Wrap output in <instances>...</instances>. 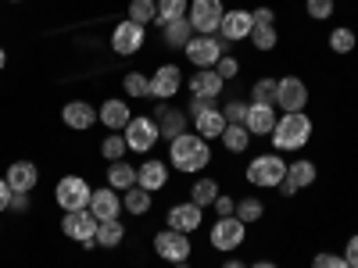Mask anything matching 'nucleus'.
Masks as SVG:
<instances>
[{
  "instance_id": "1",
  "label": "nucleus",
  "mask_w": 358,
  "mask_h": 268,
  "mask_svg": "<svg viewBox=\"0 0 358 268\" xmlns=\"http://www.w3.org/2000/svg\"><path fill=\"white\" fill-rule=\"evenodd\" d=\"M169 165L176 172H183V175H197V172H204L208 165H212V143L187 129L183 136L169 140Z\"/></svg>"
},
{
  "instance_id": "2",
  "label": "nucleus",
  "mask_w": 358,
  "mask_h": 268,
  "mask_svg": "<svg viewBox=\"0 0 358 268\" xmlns=\"http://www.w3.org/2000/svg\"><path fill=\"white\" fill-rule=\"evenodd\" d=\"M312 118L305 111H294V114H280V122L273 129V147L283 154H294V151H301V147L312 140Z\"/></svg>"
},
{
  "instance_id": "3",
  "label": "nucleus",
  "mask_w": 358,
  "mask_h": 268,
  "mask_svg": "<svg viewBox=\"0 0 358 268\" xmlns=\"http://www.w3.org/2000/svg\"><path fill=\"white\" fill-rule=\"evenodd\" d=\"M187 114H190V126H194V133L201 136V140H219L222 133H226V114H222V107L215 104V100H204V97H190V104H187Z\"/></svg>"
},
{
  "instance_id": "4",
  "label": "nucleus",
  "mask_w": 358,
  "mask_h": 268,
  "mask_svg": "<svg viewBox=\"0 0 358 268\" xmlns=\"http://www.w3.org/2000/svg\"><path fill=\"white\" fill-rule=\"evenodd\" d=\"M244 175H248V183L258 186V190H280V183L287 179V161L280 154H258V158H251Z\"/></svg>"
},
{
  "instance_id": "5",
  "label": "nucleus",
  "mask_w": 358,
  "mask_h": 268,
  "mask_svg": "<svg viewBox=\"0 0 358 268\" xmlns=\"http://www.w3.org/2000/svg\"><path fill=\"white\" fill-rule=\"evenodd\" d=\"M90 197H94V186L83 175H65L54 186V200L62 211H83V207H90Z\"/></svg>"
},
{
  "instance_id": "6",
  "label": "nucleus",
  "mask_w": 358,
  "mask_h": 268,
  "mask_svg": "<svg viewBox=\"0 0 358 268\" xmlns=\"http://www.w3.org/2000/svg\"><path fill=\"white\" fill-rule=\"evenodd\" d=\"M62 232L69 236V240H76L83 251H94L97 247V218H94L90 207H83V211H65Z\"/></svg>"
},
{
  "instance_id": "7",
  "label": "nucleus",
  "mask_w": 358,
  "mask_h": 268,
  "mask_svg": "<svg viewBox=\"0 0 358 268\" xmlns=\"http://www.w3.org/2000/svg\"><path fill=\"white\" fill-rule=\"evenodd\" d=\"M222 15H226L222 0H190V11H187L197 36H219Z\"/></svg>"
},
{
  "instance_id": "8",
  "label": "nucleus",
  "mask_w": 358,
  "mask_h": 268,
  "mask_svg": "<svg viewBox=\"0 0 358 268\" xmlns=\"http://www.w3.org/2000/svg\"><path fill=\"white\" fill-rule=\"evenodd\" d=\"M122 136H126V143H129V151H133V154H151V151H155V143L162 140L158 122H155V118H147V114H133V118H129V126L122 129Z\"/></svg>"
},
{
  "instance_id": "9",
  "label": "nucleus",
  "mask_w": 358,
  "mask_h": 268,
  "mask_svg": "<svg viewBox=\"0 0 358 268\" xmlns=\"http://www.w3.org/2000/svg\"><path fill=\"white\" fill-rule=\"evenodd\" d=\"M155 254L162 258V261H169V265H179V261H190V254H194V247H190V236L187 232H176V229H162V232H155Z\"/></svg>"
},
{
  "instance_id": "10",
  "label": "nucleus",
  "mask_w": 358,
  "mask_h": 268,
  "mask_svg": "<svg viewBox=\"0 0 358 268\" xmlns=\"http://www.w3.org/2000/svg\"><path fill=\"white\" fill-rule=\"evenodd\" d=\"M183 50H187V61H190L194 68H215V65H219V57L229 54L226 43H222L219 36H194Z\"/></svg>"
},
{
  "instance_id": "11",
  "label": "nucleus",
  "mask_w": 358,
  "mask_h": 268,
  "mask_svg": "<svg viewBox=\"0 0 358 268\" xmlns=\"http://www.w3.org/2000/svg\"><path fill=\"white\" fill-rule=\"evenodd\" d=\"M208 240H212L215 251H236L244 240H248V225L236 218V215H226V218H215L212 232H208Z\"/></svg>"
},
{
  "instance_id": "12",
  "label": "nucleus",
  "mask_w": 358,
  "mask_h": 268,
  "mask_svg": "<svg viewBox=\"0 0 358 268\" xmlns=\"http://www.w3.org/2000/svg\"><path fill=\"white\" fill-rule=\"evenodd\" d=\"M143 40H147V29L143 25H136V22H118L115 29H111V50L118 54V57H133V54H140L143 50Z\"/></svg>"
},
{
  "instance_id": "13",
  "label": "nucleus",
  "mask_w": 358,
  "mask_h": 268,
  "mask_svg": "<svg viewBox=\"0 0 358 268\" xmlns=\"http://www.w3.org/2000/svg\"><path fill=\"white\" fill-rule=\"evenodd\" d=\"M255 15V25H251V43H255V50H273L276 43H280V33H276V11L273 8H258V11H251Z\"/></svg>"
},
{
  "instance_id": "14",
  "label": "nucleus",
  "mask_w": 358,
  "mask_h": 268,
  "mask_svg": "<svg viewBox=\"0 0 358 268\" xmlns=\"http://www.w3.org/2000/svg\"><path fill=\"white\" fill-rule=\"evenodd\" d=\"M276 107H283V114L305 111L308 107V86H305V79L283 75L280 79V89H276Z\"/></svg>"
},
{
  "instance_id": "15",
  "label": "nucleus",
  "mask_w": 358,
  "mask_h": 268,
  "mask_svg": "<svg viewBox=\"0 0 358 268\" xmlns=\"http://www.w3.org/2000/svg\"><path fill=\"white\" fill-rule=\"evenodd\" d=\"M155 122H158V133L162 140H176V136H183L190 129V114L183 107H172L169 100H158L155 107Z\"/></svg>"
},
{
  "instance_id": "16",
  "label": "nucleus",
  "mask_w": 358,
  "mask_h": 268,
  "mask_svg": "<svg viewBox=\"0 0 358 268\" xmlns=\"http://www.w3.org/2000/svg\"><path fill=\"white\" fill-rule=\"evenodd\" d=\"M251 25H255V15L244 11V8H233L222 15V25H219V40L222 43H241L251 36Z\"/></svg>"
},
{
  "instance_id": "17",
  "label": "nucleus",
  "mask_w": 358,
  "mask_h": 268,
  "mask_svg": "<svg viewBox=\"0 0 358 268\" xmlns=\"http://www.w3.org/2000/svg\"><path fill=\"white\" fill-rule=\"evenodd\" d=\"M183 82H187V75L179 72V65H158L155 75H151V97L155 100H172Z\"/></svg>"
},
{
  "instance_id": "18",
  "label": "nucleus",
  "mask_w": 358,
  "mask_h": 268,
  "mask_svg": "<svg viewBox=\"0 0 358 268\" xmlns=\"http://www.w3.org/2000/svg\"><path fill=\"white\" fill-rule=\"evenodd\" d=\"M187 89H190V97L219 100V97H222V89H226V79H222L215 68H197V72L187 79Z\"/></svg>"
},
{
  "instance_id": "19",
  "label": "nucleus",
  "mask_w": 358,
  "mask_h": 268,
  "mask_svg": "<svg viewBox=\"0 0 358 268\" xmlns=\"http://www.w3.org/2000/svg\"><path fill=\"white\" fill-rule=\"evenodd\" d=\"M165 222H169V229L187 232V236H190V232H197V229H201V222H204V207H197L194 200H183V204L169 207Z\"/></svg>"
},
{
  "instance_id": "20",
  "label": "nucleus",
  "mask_w": 358,
  "mask_h": 268,
  "mask_svg": "<svg viewBox=\"0 0 358 268\" xmlns=\"http://www.w3.org/2000/svg\"><path fill=\"white\" fill-rule=\"evenodd\" d=\"M129 118H133V111H129V104H126L122 97H108V100L97 107V122H101L108 133H122V129L129 126Z\"/></svg>"
},
{
  "instance_id": "21",
  "label": "nucleus",
  "mask_w": 358,
  "mask_h": 268,
  "mask_svg": "<svg viewBox=\"0 0 358 268\" xmlns=\"http://www.w3.org/2000/svg\"><path fill=\"white\" fill-rule=\"evenodd\" d=\"M136 186H143L147 193H158L169 186V161H158V158H147L136 165Z\"/></svg>"
},
{
  "instance_id": "22",
  "label": "nucleus",
  "mask_w": 358,
  "mask_h": 268,
  "mask_svg": "<svg viewBox=\"0 0 358 268\" xmlns=\"http://www.w3.org/2000/svg\"><path fill=\"white\" fill-rule=\"evenodd\" d=\"M90 211H94L97 222H115L118 215H122V197H118V190H111V186H101V190H94V197H90Z\"/></svg>"
},
{
  "instance_id": "23",
  "label": "nucleus",
  "mask_w": 358,
  "mask_h": 268,
  "mask_svg": "<svg viewBox=\"0 0 358 268\" xmlns=\"http://www.w3.org/2000/svg\"><path fill=\"white\" fill-rule=\"evenodd\" d=\"M62 122L76 133H86V129H94L97 126V107L90 104V100H69L62 107Z\"/></svg>"
},
{
  "instance_id": "24",
  "label": "nucleus",
  "mask_w": 358,
  "mask_h": 268,
  "mask_svg": "<svg viewBox=\"0 0 358 268\" xmlns=\"http://www.w3.org/2000/svg\"><path fill=\"white\" fill-rule=\"evenodd\" d=\"M315 183V161H290L287 165V179L280 183V193L283 197H294L297 190H305V186H312Z\"/></svg>"
},
{
  "instance_id": "25",
  "label": "nucleus",
  "mask_w": 358,
  "mask_h": 268,
  "mask_svg": "<svg viewBox=\"0 0 358 268\" xmlns=\"http://www.w3.org/2000/svg\"><path fill=\"white\" fill-rule=\"evenodd\" d=\"M280 122V114H276V104H251L248 107V118H244V126L251 136H273Z\"/></svg>"
},
{
  "instance_id": "26",
  "label": "nucleus",
  "mask_w": 358,
  "mask_h": 268,
  "mask_svg": "<svg viewBox=\"0 0 358 268\" xmlns=\"http://www.w3.org/2000/svg\"><path fill=\"white\" fill-rule=\"evenodd\" d=\"M4 179H8L11 193H33L36 183H40V168L33 161H15V165H8V175Z\"/></svg>"
},
{
  "instance_id": "27",
  "label": "nucleus",
  "mask_w": 358,
  "mask_h": 268,
  "mask_svg": "<svg viewBox=\"0 0 358 268\" xmlns=\"http://www.w3.org/2000/svg\"><path fill=\"white\" fill-rule=\"evenodd\" d=\"M194 36H197V33H194L190 18H179V22H169V25H162V40H165V47H172V50H183V47H187Z\"/></svg>"
},
{
  "instance_id": "28",
  "label": "nucleus",
  "mask_w": 358,
  "mask_h": 268,
  "mask_svg": "<svg viewBox=\"0 0 358 268\" xmlns=\"http://www.w3.org/2000/svg\"><path fill=\"white\" fill-rule=\"evenodd\" d=\"M108 186L118 190V193L133 190V186H136V165H129V161H111V165H108Z\"/></svg>"
},
{
  "instance_id": "29",
  "label": "nucleus",
  "mask_w": 358,
  "mask_h": 268,
  "mask_svg": "<svg viewBox=\"0 0 358 268\" xmlns=\"http://www.w3.org/2000/svg\"><path fill=\"white\" fill-rule=\"evenodd\" d=\"M151 204H155V193H147L143 186H133V190L122 193V211H129V215H136V218L151 211Z\"/></svg>"
},
{
  "instance_id": "30",
  "label": "nucleus",
  "mask_w": 358,
  "mask_h": 268,
  "mask_svg": "<svg viewBox=\"0 0 358 268\" xmlns=\"http://www.w3.org/2000/svg\"><path fill=\"white\" fill-rule=\"evenodd\" d=\"M122 240H126V225L118 218L115 222H97V247L101 251H115Z\"/></svg>"
},
{
  "instance_id": "31",
  "label": "nucleus",
  "mask_w": 358,
  "mask_h": 268,
  "mask_svg": "<svg viewBox=\"0 0 358 268\" xmlns=\"http://www.w3.org/2000/svg\"><path fill=\"white\" fill-rule=\"evenodd\" d=\"M129 22L136 25H158V0H129Z\"/></svg>"
},
{
  "instance_id": "32",
  "label": "nucleus",
  "mask_w": 358,
  "mask_h": 268,
  "mask_svg": "<svg viewBox=\"0 0 358 268\" xmlns=\"http://www.w3.org/2000/svg\"><path fill=\"white\" fill-rule=\"evenodd\" d=\"M219 140H222V147H226L229 154H244L255 136L248 133V126H226V133H222Z\"/></svg>"
},
{
  "instance_id": "33",
  "label": "nucleus",
  "mask_w": 358,
  "mask_h": 268,
  "mask_svg": "<svg viewBox=\"0 0 358 268\" xmlns=\"http://www.w3.org/2000/svg\"><path fill=\"white\" fill-rule=\"evenodd\" d=\"M219 193H222V190H219V183H215L212 175H204V179H197V183H194V190H190V200H194L197 207H212Z\"/></svg>"
},
{
  "instance_id": "34",
  "label": "nucleus",
  "mask_w": 358,
  "mask_h": 268,
  "mask_svg": "<svg viewBox=\"0 0 358 268\" xmlns=\"http://www.w3.org/2000/svg\"><path fill=\"white\" fill-rule=\"evenodd\" d=\"M122 89H126L129 100L151 97V75H143V72H126V75H122Z\"/></svg>"
},
{
  "instance_id": "35",
  "label": "nucleus",
  "mask_w": 358,
  "mask_h": 268,
  "mask_svg": "<svg viewBox=\"0 0 358 268\" xmlns=\"http://www.w3.org/2000/svg\"><path fill=\"white\" fill-rule=\"evenodd\" d=\"M126 154H129V143H126L122 133H111V136L101 140V158H104L108 165H111V161H126Z\"/></svg>"
},
{
  "instance_id": "36",
  "label": "nucleus",
  "mask_w": 358,
  "mask_h": 268,
  "mask_svg": "<svg viewBox=\"0 0 358 268\" xmlns=\"http://www.w3.org/2000/svg\"><path fill=\"white\" fill-rule=\"evenodd\" d=\"M276 89H280V79H273V75L255 79V86H251V104H276Z\"/></svg>"
},
{
  "instance_id": "37",
  "label": "nucleus",
  "mask_w": 358,
  "mask_h": 268,
  "mask_svg": "<svg viewBox=\"0 0 358 268\" xmlns=\"http://www.w3.org/2000/svg\"><path fill=\"white\" fill-rule=\"evenodd\" d=\"M187 11H190V0H158V25L187 18Z\"/></svg>"
},
{
  "instance_id": "38",
  "label": "nucleus",
  "mask_w": 358,
  "mask_h": 268,
  "mask_svg": "<svg viewBox=\"0 0 358 268\" xmlns=\"http://www.w3.org/2000/svg\"><path fill=\"white\" fill-rule=\"evenodd\" d=\"M236 218H241L244 225L262 222V218H265V204H262L258 197H241V200H236Z\"/></svg>"
},
{
  "instance_id": "39",
  "label": "nucleus",
  "mask_w": 358,
  "mask_h": 268,
  "mask_svg": "<svg viewBox=\"0 0 358 268\" xmlns=\"http://www.w3.org/2000/svg\"><path fill=\"white\" fill-rule=\"evenodd\" d=\"M355 47H358L355 29H348V25H337L334 33H330V50H334V54H351Z\"/></svg>"
},
{
  "instance_id": "40",
  "label": "nucleus",
  "mask_w": 358,
  "mask_h": 268,
  "mask_svg": "<svg viewBox=\"0 0 358 268\" xmlns=\"http://www.w3.org/2000/svg\"><path fill=\"white\" fill-rule=\"evenodd\" d=\"M334 0H305V11H308V18L312 22H326V18H330L334 15Z\"/></svg>"
},
{
  "instance_id": "41",
  "label": "nucleus",
  "mask_w": 358,
  "mask_h": 268,
  "mask_svg": "<svg viewBox=\"0 0 358 268\" xmlns=\"http://www.w3.org/2000/svg\"><path fill=\"white\" fill-rule=\"evenodd\" d=\"M248 107H251V100H229V104L222 107L226 122H229V126H244V118H248Z\"/></svg>"
},
{
  "instance_id": "42",
  "label": "nucleus",
  "mask_w": 358,
  "mask_h": 268,
  "mask_svg": "<svg viewBox=\"0 0 358 268\" xmlns=\"http://www.w3.org/2000/svg\"><path fill=\"white\" fill-rule=\"evenodd\" d=\"M312 268H351V265L344 261V254H326L322 251V254L312 258Z\"/></svg>"
},
{
  "instance_id": "43",
  "label": "nucleus",
  "mask_w": 358,
  "mask_h": 268,
  "mask_svg": "<svg viewBox=\"0 0 358 268\" xmlns=\"http://www.w3.org/2000/svg\"><path fill=\"white\" fill-rule=\"evenodd\" d=\"M215 72L229 82V79H236V72H241V61H236L233 54H222V57H219V65H215Z\"/></svg>"
},
{
  "instance_id": "44",
  "label": "nucleus",
  "mask_w": 358,
  "mask_h": 268,
  "mask_svg": "<svg viewBox=\"0 0 358 268\" xmlns=\"http://www.w3.org/2000/svg\"><path fill=\"white\" fill-rule=\"evenodd\" d=\"M212 207H215V215H219V218H226V215H236V200H233V197H226V193H219Z\"/></svg>"
},
{
  "instance_id": "45",
  "label": "nucleus",
  "mask_w": 358,
  "mask_h": 268,
  "mask_svg": "<svg viewBox=\"0 0 358 268\" xmlns=\"http://www.w3.org/2000/svg\"><path fill=\"white\" fill-rule=\"evenodd\" d=\"M344 261H348L351 268H358V232H355L351 240L344 244Z\"/></svg>"
},
{
  "instance_id": "46",
  "label": "nucleus",
  "mask_w": 358,
  "mask_h": 268,
  "mask_svg": "<svg viewBox=\"0 0 358 268\" xmlns=\"http://www.w3.org/2000/svg\"><path fill=\"white\" fill-rule=\"evenodd\" d=\"M8 211H15V215L29 211V193H11V204H8Z\"/></svg>"
},
{
  "instance_id": "47",
  "label": "nucleus",
  "mask_w": 358,
  "mask_h": 268,
  "mask_svg": "<svg viewBox=\"0 0 358 268\" xmlns=\"http://www.w3.org/2000/svg\"><path fill=\"white\" fill-rule=\"evenodd\" d=\"M8 204H11V186L8 179H0V211H8Z\"/></svg>"
},
{
  "instance_id": "48",
  "label": "nucleus",
  "mask_w": 358,
  "mask_h": 268,
  "mask_svg": "<svg viewBox=\"0 0 358 268\" xmlns=\"http://www.w3.org/2000/svg\"><path fill=\"white\" fill-rule=\"evenodd\" d=\"M222 268H251V265H244V261H241V258H229V261H226V265H222Z\"/></svg>"
},
{
  "instance_id": "49",
  "label": "nucleus",
  "mask_w": 358,
  "mask_h": 268,
  "mask_svg": "<svg viewBox=\"0 0 358 268\" xmlns=\"http://www.w3.org/2000/svg\"><path fill=\"white\" fill-rule=\"evenodd\" d=\"M251 268H280V265H276V261H255Z\"/></svg>"
},
{
  "instance_id": "50",
  "label": "nucleus",
  "mask_w": 358,
  "mask_h": 268,
  "mask_svg": "<svg viewBox=\"0 0 358 268\" xmlns=\"http://www.w3.org/2000/svg\"><path fill=\"white\" fill-rule=\"evenodd\" d=\"M4 65H8V50L0 47V72H4Z\"/></svg>"
},
{
  "instance_id": "51",
  "label": "nucleus",
  "mask_w": 358,
  "mask_h": 268,
  "mask_svg": "<svg viewBox=\"0 0 358 268\" xmlns=\"http://www.w3.org/2000/svg\"><path fill=\"white\" fill-rule=\"evenodd\" d=\"M8 4H22V0H8Z\"/></svg>"
}]
</instances>
